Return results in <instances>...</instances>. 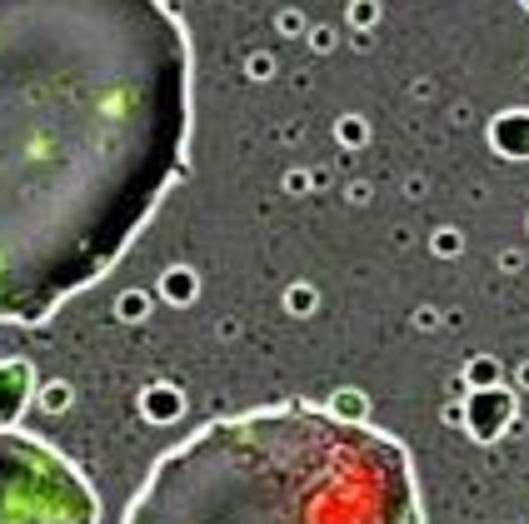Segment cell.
<instances>
[{
	"instance_id": "6da1fadb",
	"label": "cell",
	"mask_w": 529,
	"mask_h": 524,
	"mask_svg": "<svg viewBox=\"0 0 529 524\" xmlns=\"http://www.w3.org/2000/svg\"><path fill=\"white\" fill-rule=\"evenodd\" d=\"M190 35L165 0H0V325L90 290L185 170Z\"/></svg>"
},
{
	"instance_id": "7a4b0ae2",
	"label": "cell",
	"mask_w": 529,
	"mask_h": 524,
	"mask_svg": "<svg viewBox=\"0 0 529 524\" xmlns=\"http://www.w3.org/2000/svg\"><path fill=\"white\" fill-rule=\"evenodd\" d=\"M125 524H420V495L390 435L280 405L210 420L160 455Z\"/></svg>"
},
{
	"instance_id": "3957f363",
	"label": "cell",
	"mask_w": 529,
	"mask_h": 524,
	"mask_svg": "<svg viewBox=\"0 0 529 524\" xmlns=\"http://www.w3.org/2000/svg\"><path fill=\"white\" fill-rule=\"evenodd\" d=\"M0 524H95V495L50 445L0 430Z\"/></svg>"
},
{
	"instance_id": "277c9868",
	"label": "cell",
	"mask_w": 529,
	"mask_h": 524,
	"mask_svg": "<svg viewBox=\"0 0 529 524\" xmlns=\"http://www.w3.org/2000/svg\"><path fill=\"white\" fill-rule=\"evenodd\" d=\"M25 385H30V370L25 365H0V425H10L20 415Z\"/></svg>"
}]
</instances>
